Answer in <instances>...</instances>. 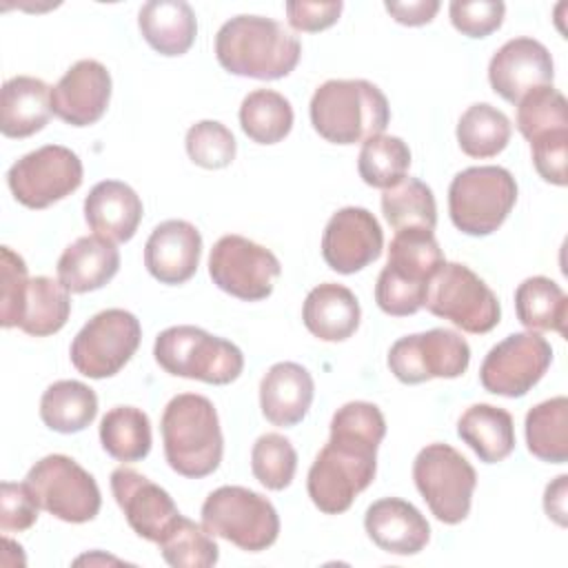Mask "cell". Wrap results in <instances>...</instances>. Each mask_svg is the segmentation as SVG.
Returning <instances> with one entry per match:
<instances>
[{
	"label": "cell",
	"mask_w": 568,
	"mask_h": 568,
	"mask_svg": "<svg viewBox=\"0 0 568 568\" xmlns=\"http://www.w3.org/2000/svg\"><path fill=\"white\" fill-rule=\"evenodd\" d=\"M386 419L371 402H348L331 419V437L311 464L306 490L324 515H339L371 486Z\"/></svg>",
	"instance_id": "cell-1"
},
{
	"label": "cell",
	"mask_w": 568,
	"mask_h": 568,
	"mask_svg": "<svg viewBox=\"0 0 568 568\" xmlns=\"http://www.w3.org/2000/svg\"><path fill=\"white\" fill-rule=\"evenodd\" d=\"M302 44L282 22L264 16H235L215 36V58L233 75L286 78L300 62Z\"/></svg>",
	"instance_id": "cell-2"
},
{
	"label": "cell",
	"mask_w": 568,
	"mask_h": 568,
	"mask_svg": "<svg viewBox=\"0 0 568 568\" xmlns=\"http://www.w3.org/2000/svg\"><path fill=\"white\" fill-rule=\"evenodd\" d=\"M164 457L169 466L189 479L217 470L224 453V437L213 402L197 393L175 395L160 422Z\"/></svg>",
	"instance_id": "cell-3"
},
{
	"label": "cell",
	"mask_w": 568,
	"mask_h": 568,
	"mask_svg": "<svg viewBox=\"0 0 568 568\" xmlns=\"http://www.w3.org/2000/svg\"><path fill=\"white\" fill-rule=\"evenodd\" d=\"M311 124L333 144H355L379 135L388 120V100L368 80H326L311 98Z\"/></svg>",
	"instance_id": "cell-4"
},
{
	"label": "cell",
	"mask_w": 568,
	"mask_h": 568,
	"mask_svg": "<svg viewBox=\"0 0 568 568\" xmlns=\"http://www.w3.org/2000/svg\"><path fill=\"white\" fill-rule=\"evenodd\" d=\"M444 253L433 231L399 229L388 246V262L375 284L377 306L393 317L417 313L426 302L433 275L444 264Z\"/></svg>",
	"instance_id": "cell-5"
},
{
	"label": "cell",
	"mask_w": 568,
	"mask_h": 568,
	"mask_svg": "<svg viewBox=\"0 0 568 568\" xmlns=\"http://www.w3.org/2000/svg\"><path fill=\"white\" fill-rule=\"evenodd\" d=\"M153 357L169 375L215 386L235 382L244 368V355L233 342L191 324L164 328L155 337Z\"/></svg>",
	"instance_id": "cell-6"
},
{
	"label": "cell",
	"mask_w": 568,
	"mask_h": 568,
	"mask_svg": "<svg viewBox=\"0 0 568 568\" xmlns=\"http://www.w3.org/2000/svg\"><path fill=\"white\" fill-rule=\"evenodd\" d=\"M517 202V182L504 166H468L448 186V213L457 231L481 237L495 233Z\"/></svg>",
	"instance_id": "cell-7"
},
{
	"label": "cell",
	"mask_w": 568,
	"mask_h": 568,
	"mask_svg": "<svg viewBox=\"0 0 568 568\" xmlns=\"http://www.w3.org/2000/svg\"><path fill=\"white\" fill-rule=\"evenodd\" d=\"M202 526L246 552L266 550L280 535L275 506L244 486L215 488L202 504Z\"/></svg>",
	"instance_id": "cell-8"
},
{
	"label": "cell",
	"mask_w": 568,
	"mask_h": 568,
	"mask_svg": "<svg viewBox=\"0 0 568 568\" xmlns=\"http://www.w3.org/2000/svg\"><path fill=\"white\" fill-rule=\"evenodd\" d=\"M413 479L439 521L455 526L468 517L477 473L459 450L442 442L424 446L413 462Z\"/></svg>",
	"instance_id": "cell-9"
},
{
	"label": "cell",
	"mask_w": 568,
	"mask_h": 568,
	"mask_svg": "<svg viewBox=\"0 0 568 568\" xmlns=\"http://www.w3.org/2000/svg\"><path fill=\"white\" fill-rule=\"evenodd\" d=\"M424 306L457 328L481 335L499 324L501 308L488 284L459 262H444L433 275Z\"/></svg>",
	"instance_id": "cell-10"
},
{
	"label": "cell",
	"mask_w": 568,
	"mask_h": 568,
	"mask_svg": "<svg viewBox=\"0 0 568 568\" xmlns=\"http://www.w3.org/2000/svg\"><path fill=\"white\" fill-rule=\"evenodd\" d=\"M142 339L140 320L124 308L95 313L71 342L73 368L91 379L113 377L135 355Z\"/></svg>",
	"instance_id": "cell-11"
},
{
	"label": "cell",
	"mask_w": 568,
	"mask_h": 568,
	"mask_svg": "<svg viewBox=\"0 0 568 568\" xmlns=\"http://www.w3.org/2000/svg\"><path fill=\"white\" fill-rule=\"evenodd\" d=\"M27 484L40 508L67 524H84L100 513L102 497L93 475L67 455L38 459L27 473Z\"/></svg>",
	"instance_id": "cell-12"
},
{
	"label": "cell",
	"mask_w": 568,
	"mask_h": 568,
	"mask_svg": "<svg viewBox=\"0 0 568 568\" xmlns=\"http://www.w3.org/2000/svg\"><path fill=\"white\" fill-rule=\"evenodd\" d=\"M282 264L266 246L244 235H222L209 255L213 284L244 302H260L273 293Z\"/></svg>",
	"instance_id": "cell-13"
},
{
	"label": "cell",
	"mask_w": 568,
	"mask_h": 568,
	"mask_svg": "<svg viewBox=\"0 0 568 568\" xmlns=\"http://www.w3.org/2000/svg\"><path fill=\"white\" fill-rule=\"evenodd\" d=\"M82 160L67 146L47 144L11 164L7 184L27 209H47L82 184Z\"/></svg>",
	"instance_id": "cell-14"
},
{
	"label": "cell",
	"mask_w": 568,
	"mask_h": 568,
	"mask_svg": "<svg viewBox=\"0 0 568 568\" xmlns=\"http://www.w3.org/2000/svg\"><path fill=\"white\" fill-rule=\"evenodd\" d=\"M470 364L468 342L448 328L399 337L388 351V368L402 384H422L435 377L455 379Z\"/></svg>",
	"instance_id": "cell-15"
},
{
	"label": "cell",
	"mask_w": 568,
	"mask_h": 568,
	"mask_svg": "<svg viewBox=\"0 0 568 568\" xmlns=\"http://www.w3.org/2000/svg\"><path fill=\"white\" fill-rule=\"evenodd\" d=\"M552 346L537 331L513 333L495 344L481 362V386L501 397L526 395L548 371Z\"/></svg>",
	"instance_id": "cell-16"
},
{
	"label": "cell",
	"mask_w": 568,
	"mask_h": 568,
	"mask_svg": "<svg viewBox=\"0 0 568 568\" xmlns=\"http://www.w3.org/2000/svg\"><path fill=\"white\" fill-rule=\"evenodd\" d=\"M384 233L377 217L362 206H344L331 215L322 233V257L342 275L366 268L382 255Z\"/></svg>",
	"instance_id": "cell-17"
},
{
	"label": "cell",
	"mask_w": 568,
	"mask_h": 568,
	"mask_svg": "<svg viewBox=\"0 0 568 568\" xmlns=\"http://www.w3.org/2000/svg\"><path fill=\"white\" fill-rule=\"evenodd\" d=\"M111 493L135 535L158 544L180 510L171 495L142 473L120 466L111 473Z\"/></svg>",
	"instance_id": "cell-18"
},
{
	"label": "cell",
	"mask_w": 568,
	"mask_h": 568,
	"mask_svg": "<svg viewBox=\"0 0 568 568\" xmlns=\"http://www.w3.org/2000/svg\"><path fill=\"white\" fill-rule=\"evenodd\" d=\"M552 78V55L535 38L508 40L493 53L488 64V82L493 91L513 104L539 87H550Z\"/></svg>",
	"instance_id": "cell-19"
},
{
	"label": "cell",
	"mask_w": 568,
	"mask_h": 568,
	"mask_svg": "<svg viewBox=\"0 0 568 568\" xmlns=\"http://www.w3.org/2000/svg\"><path fill=\"white\" fill-rule=\"evenodd\" d=\"M111 100V73L98 60H78L51 87V111L71 126L95 124Z\"/></svg>",
	"instance_id": "cell-20"
},
{
	"label": "cell",
	"mask_w": 568,
	"mask_h": 568,
	"mask_svg": "<svg viewBox=\"0 0 568 568\" xmlns=\"http://www.w3.org/2000/svg\"><path fill=\"white\" fill-rule=\"evenodd\" d=\"M202 235L186 220L158 224L144 244V266L160 282L178 286L189 282L200 264Z\"/></svg>",
	"instance_id": "cell-21"
},
{
	"label": "cell",
	"mask_w": 568,
	"mask_h": 568,
	"mask_svg": "<svg viewBox=\"0 0 568 568\" xmlns=\"http://www.w3.org/2000/svg\"><path fill=\"white\" fill-rule=\"evenodd\" d=\"M364 528L373 544L390 555H417L430 539L426 517L399 497L373 501L364 515Z\"/></svg>",
	"instance_id": "cell-22"
},
{
	"label": "cell",
	"mask_w": 568,
	"mask_h": 568,
	"mask_svg": "<svg viewBox=\"0 0 568 568\" xmlns=\"http://www.w3.org/2000/svg\"><path fill=\"white\" fill-rule=\"evenodd\" d=\"M313 395L311 373L295 362L273 364L260 382V408L273 426L300 424L313 404Z\"/></svg>",
	"instance_id": "cell-23"
},
{
	"label": "cell",
	"mask_w": 568,
	"mask_h": 568,
	"mask_svg": "<svg viewBox=\"0 0 568 568\" xmlns=\"http://www.w3.org/2000/svg\"><path fill=\"white\" fill-rule=\"evenodd\" d=\"M84 220L93 235L113 244L129 242L142 220V200L129 184L102 180L84 197Z\"/></svg>",
	"instance_id": "cell-24"
},
{
	"label": "cell",
	"mask_w": 568,
	"mask_h": 568,
	"mask_svg": "<svg viewBox=\"0 0 568 568\" xmlns=\"http://www.w3.org/2000/svg\"><path fill=\"white\" fill-rule=\"evenodd\" d=\"M120 268V251L100 235H84L69 244L58 260V280L69 293H89L109 284Z\"/></svg>",
	"instance_id": "cell-25"
},
{
	"label": "cell",
	"mask_w": 568,
	"mask_h": 568,
	"mask_svg": "<svg viewBox=\"0 0 568 568\" xmlns=\"http://www.w3.org/2000/svg\"><path fill=\"white\" fill-rule=\"evenodd\" d=\"M362 308L355 293L342 284L324 282L308 291L302 320L311 335L322 342H344L359 326Z\"/></svg>",
	"instance_id": "cell-26"
},
{
	"label": "cell",
	"mask_w": 568,
	"mask_h": 568,
	"mask_svg": "<svg viewBox=\"0 0 568 568\" xmlns=\"http://www.w3.org/2000/svg\"><path fill=\"white\" fill-rule=\"evenodd\" d=\"M51 87L33 75H16L2 84L0 131L7 138H29L51 118Z\"/></svg>",
	"instance_id": "cell-27"
},
{
	"label": "cell",
	"mask_w": 568,
	"mask_h": 568,
	"mask_svg": "<svg viewBox=\"0 0 568 568\" xmlns=\"http://www.w3.org/2000/svg\"><path fill=\"white\" fill-rule=\"evenodd\" d=\"M142 38L160 55H182L191 49L197 33L195 11L184 0H151L138 13Z\"/></svg>",
	"instance_id": "cell-28"
},
{
	"label": "cell",
	"mask_w": 568,
	"mask_h": 568,
	"mask_svg": "<svg viewBox=\"0 0 568 568\" xmlns=\"http://www.w3.org/2000/svg\"><path fill=\"white\" fill-rule=\"evenodd\" d=\"M69 313L71 297L60 280L36 275L29 277L24 284V291L16 306L13 326L31 337H47L58 333L67 324Z\"/></svg>",
	"instance_id": "cell-29"
},
{
	"label": "cell",
	"mask_w": 568,
	"mask_h": 568,
	"mask_svg": "<svg viewBox=\"0 0 568 568\" xmlns=\"http://www.w3.org/2000/svg\"><path fill=\"white\" fill-rule=\"evenodd\" d=\"M457 435L484 464L504 462L515 448L513 415L493 404L468 406L457 422Z\"/></svg>",
	"instance_id": "cell-30"
},
{
	"label": "cell",
	"mask_w": 568,
	"mask_h": 568,
	"mask_svg": "<svg viewBox=\"0 0 568 568\" xmlns=\"http://www.w3.org/2000/svg\"><path fill=\"white\" fill-rule=\"evenodd\" d=\"M98 415V395L78 379L53 382L40 399V419L47 428L71 435L84 430Z\"/></svg>",
	"instance_id": "cell-31"
},
{
	"label": "cell",
	"mask_w": 568,
	"mask_h": 568,
	"mask_svg": "<svg viewBox=\"0 0 568 568\" xmlns=\"http://www.w3.org/2000/svg\"><path fill=\"white\" fill-rule=\"evenodd\" d=\"M515 311L528 331H555L566 337L568 297L555 280L544 275L526 277L515 291Z\"/></svg>",
	"instance_id": "cell-32"
},
{
	"label": "cell",
	"mask_w": 568,
	"mask_h": 568,
	"mask_svg": "<svg viewBox=\"0 0 568 568\" xmlns=\"http://www.w3.org/2000/svg\"><path fill=\"white\" fill-rule=\"evenodd\" d=\"M526 444L541 462H568V399L564 395L546 399L528 410Z\"/></svg>",
	"instance_id": "cell-33"
},
{
	"label": "cell",
	"mask_w": 568,
	"mask_h": 568,
	"mask_svg": "<svg viewBox=\"0 0 568 568\" xmlns=\"http://www.w3.org/2000/svg\"><path fill=\"white\" fill-rule=\"evenodd\" d=\"M100 442L118 462H140L151 450V422L142 408L115 406L100 422Z\"/></svg>",
	"instance_id": "cell-34"
},
{
	"label": "cell",
	"mask_w": 568,
	"mask_h": 568,
	"mask_svg": "<svg viewBox=\"0 0 568 568\" xmlns=\"http://www.w3.org/2000/svg\"><path fill=\"white\" fill-rule=\"evenodd\" d=\"M240 126L257 144H277L293 129V106L273 89H255L240 104Z\"/></svg>",
	"instance_id": "cell-35"
},
{
	"label": "cell",
	"mask_w": 568,
	"mask_h": 568,
	"mask_svg": "<svg viewBox=\"0 0 568 568\" xmlns=\"http://www.w3.org/2000/svg\"><path fill=\"white\" fill-rule=\"evenodd\" d=\"M510 120L488 102L468 106L457 122L459 149L470 158H493L508 146Z\"/></svg>",
	"instance_id": "cell-36"
},
{
	"label": "cell",
	"mask_w": 568,
	"mask_h": 568,
	"mask_svg": "<svg viewBox=\"0 0 568 568\" xmlns=\"http://www.w3.org/2000/svg\"><path fill=\"white\" fill-rule=\"evenodd\" d=\"M382 213L388 224L399 229H428L437 224V204L428 184L417 178H404L382 193Z\"/></svg>",
	"instance_id": "cell-37"
},
{
	"label": "cell",
	"mask_w": 568,
	"mask_h": 568,
	"mask_svg": "<svg viewBox=\"0 0 568 568\" xmlns=\"http://www.w3.org/2000/svg\"><path fill=\"white\" fill-rule=\"evenodd\" d=\"M158 546L164 561L173 568H209L220 559V548L213 535L184 515L171 524Z\"/></svg>",
	"instance_id": "cell-38"
},
{
	"label": "cell",
	"mask_w": 568,
	"mask_h": 568,
	"mask_svg": "<svg viewBox=\"0 0 568 568\" xmlns=\"http://www.w3.org/2000/svg\"><path fill=\"white\" fill-rule=\"evenodd\" d=\"M410 166V149L397 135H373L362 144L357 158L359 178L375 189H390L406 178Z\"/></svg>",
	"instance_id": "cell-39"
},
{
	"label": "cell",
	"mask_w": 568,
	"mask_h": 568,
	"mask_svg": "<svg viewBox=\"0 0 568 568\" xmlns=\"http://www.w3.org/2000/svg\"><path fill=\"white\" fill-rule=\"evenodd\" d=\"M517 129L528 142L550 131L568 129V104L564 93L552 84L526 93L517 102Z\"/></svg>",
	"instance_id": "cell-40"
},
{
	"label": "cell",
	"mask_w": 568,
	"mask_h": 568,
	"mask_svg": "<svg viewBox=\"0 0 568 568\" xmlns=\"http://www.w3.org/2000/svg\"><path fill=\"white\" fill-rule=\"evenodd\" d=\"M251 470L268 490H284L297 470V453L280 433L260 435L251 450Z\"/></svg>",
	"instance_id": "cell-41"
},
{
	"label": "cell",
	"mask_w": 568,
	"mask_h": 568,
	"mask_svg": "<svg viewBox=\"0 0 568 568\" xmlns=\"http://www.w3.org/2000/svg\"><path fill=\"white\" fill-rule=\"evenodd\" d=\"M186 153L202 169H224L235 160L237 142L217 120H200L186 131Z\"/></svg>",
	"instance_id": "cell-42"
},
{
	"label": "cell",
	"mask_w": 568,
	"mask_h": 568,
	"mask_svg": "<svg viewBox=\"0 0 568 568\" xmlns=\"http://www.w3.org/2000/svg\"><path fill=\"white\" fill-rule=\"evenodd\" d=\"M453 27L468 38H486L497 31L506 16V4L499 0H453L448 7Z\"/></svg>",
	"instance_id": "cell-43"
},
{
	"label": "cell",
	"mask_w": 568,
	"mask_h": 568,
	"mask_svg": "<svg viewBox=\"0 0 568 568\" xmlns=\"http://www.w3.org/2000/svg\"><path fill=\"white\" fill-rule=\"evenodd\" d=\"M40 504L27 481H2L0 486V530L22 532L38 519Z\"/></svg>",
	"instance_id": "cell-44"
},
{
	"label": "cell",
	"mask_w": 568,
	"mask_h": 568,
	"mask_svg": "<svg viewBox=\"0 0 568 568\" xmlns=\"http://www.w3.org/2000/svg\"><path fill=\"white\" fill-rule=\"evenodd\" d=\"M530 153H532V164L537 173L555 184V186H566L568 175H566V160H568V129L550 131L537 140L530 142Z\"/></svg>",
	"instance_id": "cell-45"
},
{
	"label": "cell",
	"mask_w": 568,
	"mask_h": 568,
	"mask_svg": "<svg viewBox=\"0 0 568 568\" xmlns=\"http://www.w3.org/2000/svg\"><path fill=\"white\" fill-rule=\"evenodd\" d=\"M29 275L24 260L9 246L0 248V324L2 328L13 326L18 300L24 291Z\"/></svg>",
	"instance_id": "cell-46"
},
{
	"label": "cell",
	"mask_w": 568,
	"mask_h": 568,
	"mask_svg": "<svg viewBox=\"0 0 568 568\" xmlns=\"http://www.w3.org/2000/svg\"><path fill=\"white\" fill-rule=\"evenodd\" d=\"M344 2H286V20L295 31L315 33L339 20Z\"/></svg>",
	"instance_id": "cell-47"
},
{
	"label": "cell",
	"mask_w": 568,
	"mask_h": 568,
	"mask_svg": "<svg viewBox=\"0 0 568 568\" xmlns=\"http://www.w3.org/2000/svg\"><path fill=\"white\" fill-rule=\"evenodd\" d=\"M386 11L406 27H422L428 24L435 13L439 11L437 0H408V2H386Z\"/></svg>",
	"instance_id": "cell-48"
},
{
	"label": "cell",
	"mask_w": 568,
	"mask_h": 568,
	"mask_svg": "<svg viewBox=\"0 0 568 568\" xmlns=\"http://www.w3.org/2000/svg\"><path fill=\"white\" fill-rule=\"evenodd\" d=\"M566 493H568V475H559L552 484L546 486V493H544V510L559 526H566Z\"/></svg>",
	"instance_id": "cell-49"
}]
</instances>
